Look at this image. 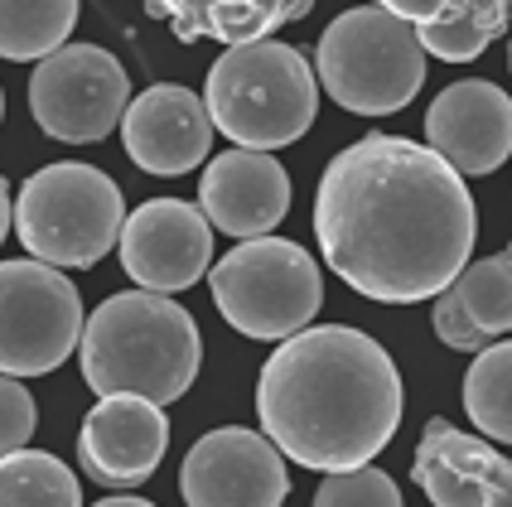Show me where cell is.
Here are the masks:
<instances>
[{"instance_id":"obj_1","label":"cell","mask_w":512,"mask_h":507,"mask_svg":"<svg viewBox=\"0 0 512 507\" xmlns=\"http://www.w3.org/2000/svg\"><path fill=\"white\" fill-rule=\"evenodd\" d=\"M329 271L363 300L421 305L469 266L479 208L440 155L406 136H363L329 160L314 194Z\"/></svg>"},{"instance_id":"obj_20","label":"cell","mask_w":512,"mask_h":507,"mask_svg":"<svg viewBox=\"0 0 512 507\" xmlns=\"http://www.w3.org/2000/svg\"><path fill=\"white\" fill-rule=\"evenodd\" d=\"M78 25V0H0V58L44 63L68 44Z\"/></svg>"},{"instance_id":"obj_22","label":"cell","mask_w":512,"mask_h":507,"mask_svg":"<svg viewBox=\"0 0 512 507\" xmlns=\"http://www.w3.org/2000/svg\"><path fill=\"white\" fill-rule=\"evenodd\" d=\"M464 411L469 421L484 430L488 440L508 445L512 440V348L508 338H498L484 348L474 367L464 372Z\"/></svg>"},{"instance_id":"obj_23","label":"cell","mask_w":512,"mask_h":507,"mask_svg":"<svg viewBox=\"0 0 512 507\" xmlns=\"http://www.w3.org/2000/svg\"><path fill=\"white\" fill-rule=\"evenodd\" d=\"M314 507H401L397 483L382 469H343V474H324V483L314 488Z\"/></svg>"},{"instance_id":"obj_9","label":"cell","mask_w":512,"mask_h":507,"mask_svg":"<svg viewBox=\"0 0 512 507\" xmlns=\"http://www.w3.org/2000/svg\"><path fill=\"white\" fill-rule=\"evenodd\" d=\"M131 107V78L102 44H63L29 78V116L68 145L107 141Z\"/></svg>"},{"instance_id":"obj_8","label":"cell","mask_w":512,"mask_h":507,"mask_svg":"<svg viewBox=\"0 0 512 507\" xmlns=\"http://www.w3.org/2000/svg\"><path fill=\"white\" fill-rule=\"evenodd\" d=\"M83 338V295L44 261H0V377H44Z\"/></svg>"},{"instance_id":"obj_6","label":"cell","mask_w":512,"mask_h":507,"mask_svg":"<svg viewBox=\"0 0 512 507\" xmlns=\"http://www.w3.org/2000/svg\"><path fill=\"white\" fill-rule=\"evenodd\" d=\"M310 68L314 83H324V92L353 116H397L416 102L426 83L421 44L387 5L343 10L319 34V54Z\"/></svg>"},{"instance_id":"obj_18","label":"cell","mask_w":512,"mask_h":507,"mask_svg":"<svg viewBox=\"0 0 512 507\" xmlns=\"http://www.w3.org/2000/svg\"><path fill=\"white\" fill-rule=\"evenodd\" d=\"M416 34L421 54L440 63H474L508 29V0H382Z\"/></svg>"},{"instance_id":"obj_19","label":"cell","mask_w":512,"mask_h":507,"mask_svg":"<svg viewBox=\"0 0 512 507\" xmlns=\"http://www.w3.org/2000/svg\"><path fill=\"white\" fill-rule=\"evenodd\" d=\"M150 15L170 20L184 44L218 39L223 49H242L256 39H271V29L305 20L310 0H155Z\"/></svg>"},{"instance_id":"obj_21","label":"cell","mask_w":512,"mask_h":507,"mask_svg":"<svg viewBox=\"0 0 512 507\" xmlns=\"http://www.w3.org/2000/svg\"><path fill=\"white\" fill-rule=\"evenodd\" d=\"M0 507H83V488L58 454L15 450L0 459Z\"/></svg>"},{"instance_id":"obj_14","label":"cell","mask_w":512,"mask_h":507,"mask_svg":"<svg viewBox=\"0 0 512 507\" xmlns=\"http://www.w3.org/2000/svg\"><path fill=\"white\" fill-rule=\"evenodd\" d=\"M411 479L435 507H512V464L498 445L464 435L445 416L426 421Z\"/></svg>"},{"instance_id":"obj_27","label":"cell","mask_w":512,"mask_h":507,"mask_svg":"<svg viewBox=\"0 0 512 507\" xmlns=\"http://www.w3.org/2000/svg\"><path fill=\"white\" fill-rule=\"evenodd\" d=\"M0 121H5V87H0Z\"/></svg>"},{"instance_id":"obj_4","label":"cell","mask_w":512,"mask_h":507,"mask_svg":"<svg viewBox=\"0 0 512 507\" xmlns=\"http://www.w3.org/2000/svg\"><path fill=\"white\" fill-rule=\"evenodd\" d=\"M203 112L213 131H223L237 150L271 155L281 145H295L314 126L319 112V83L310 58L281 39H256L242 49H223L208 68Z\"/></svg>"},{"instance_id":"obj_17","label":"cell","mask_w":512,"mask_h":507,"mask_svg":"<svg viewBox=\"0 0 512 507\" xmlns=\"http://www.w3.org/2000/svg\"><path fill=\"white\" fill-rule=\"evenodd\" d=\"M512 324V252L469 261L450 290L435 295V334L459 353H484Z\"/></svg>"},{"instance_id":"obj_12","label":"cell","mask_w":512,"mask_h":507,"mask_svg":"<svg viewBox=\"0 0 512 507\" xmlns=\"http://www.w3.org/2000/svg\"><path fill=\"white\" fill-rule=\"evenodd\" d=\"M170 450V421L141 396H102L78 430V464L97 488H141Z\"/></svg>"},{"instance_id":"obj_26","label":"cell","mask_w":512,"mask_h":507,"mask_svg":"<svg viewBox=\"0 0 512 507\" xmlns=\"http://www.w3.org/2000/svg\"><path fill=\"white\" fill-rule=\"evenodd\" d=\"M97 507H155L150 498H131V493H112V498H102Z\"/></svg>"},{"instance_id":"obj_7","label":"cell","mask_w":512,"mask_h":507,"mask_svg":"<svg viewBox=\"0 0 512 507\" xmlns=\"http://www.w3.org/2000/svg\"><path fill=\"white\" fill-rule=\"evenodd\" d=\"M213 305L242 338L285 343L324 305V276L300 242L285 237H256L232 247L223 261L208 266Z\"/></svg>"},{"instance_id":"obj_5","label":"cell","mask_w":512,"mask_h":507,"mask_svg":"<svg viewBox=\"0 0 512 507\" xmlns=\"http://www.w3.org/2000/svg\"><path fill=\"white\" fill-rule=\"evenodd\" d=\"M15 237L25 242L29 261H44L54 271H87L116 247L126 223V198L112 174L83 160H58L34 169L20 198L10 203Z\"/></svg>"},{"instance_id":"obj_2","label":"cell","mask_w":512,"mask_h":507,"mask_svg":"<svg viewBox=\"0 0 512 507\" xmlns=\"http://www.w3.org/2000/svg\"><path fill=\"white\" fill-rule=\"evenodd\" d=\"M392 353L353 324H310L276 343L256 377V421L281 459L343 474L392 445L401 425Z\"/></svg>"},{"instance_id":"obj_3","label":"cell","mask_w":512,"mask_h":507,"mask_svg":"<svg viewBox=\"0 0 512 507\" xmlns=\"http://www.w3.org/2000/svg\"><path fill=\"white\" fill-rule=\"evenodd\" d=\"M83 382L102 396H141L170 406L194 387L203 338L194 314L170 295L121 290L83 319Z\"/></svg>"},{"instance_id":"obj_24","label":"cell","mask_w":512,"mask_h":507,"mask_svg":"<svg viewBox=\"0 0 512 507\" xmlns=\"http://www.w3.org/2000/svg\"><path fill=\"white\" fill-rule=\"evenodd\" d=\"M34 425H39V406H34L29 387L15 377H0V459L15 450H29Z\"/></svg>"},{"instance_id":"obj_13","label":"cell","mask_w":512,"mask_h":507,"mask_svg":"<svg viewBox=\"0 0 512 507\" xmlns=\"http://www.w3.org/2000/svg\"><path fill=\"white\" fill-rule=\"evenodd\" d=\"M426 150L459 179L493 174L512 155V102L488 78H459L426 112Z\"/></svg>"},{"instance_id":"obj_10","label":"cell","mask_w":512,"mask_h":507,"mask_svg":"<svg viewBox=\"0 0 512 507\" xmlns=\"http://www.w3.org/2000/svg\"><path fill=\"white\" fill-rule=\"evenodd\" d=\"M290 474L261 430L223 425L194 440L179 469V498L189 507H281Z\"/></svg>"},{"instance_id":"obj_11","label":"cell","mask_w":512,"mask_h":507,"mask_svg":"<svg viewBox=\"0 0 512 507\" xmlns=\"http://www.w3.org/2000/svg\"><path fill=\"white\" fill-rule=\"evenodd\" d=\"M121 266L150 295H174L208 276L213 266V227L184 198H150L121 223Z\"/></svg>"},{"instance_id":"obj_15","label":"cell","mask_w":512,"mask_h":507,"mask_svg":"<svg viewBox=\"0 0 512 507\" xmlns=\"http://www.w3.org/2000/svg\"><path fill=\"white\" fill-rule=\"evenodd\" d=\"M199 213L208 227L256 242L290 213V174L276 155L256 150H223L208 160L199 184Z\"/></svg>"},{"instance_id":"obj_16","label":"cell","mask_w":512,"mask_h":507,"mask_svg":"<svg viewBox=\"0 0 512 507\" xmlns=\"http://www.w3.org/2000/svg\"><path fill=\"white\" fill-rule=\"evenodd\" d=\"M121 141L145 174L170 179V174H189L208 160L213 121L189 87L155 83L141 97H131V107L121 116Z\"/></svg>"},{"instance_id":"obj_25","label":"cell","mask_w":512,"mask_h":507,"mask_svg":"<svg viewBox=\"0 0 512 507\" xmlns=\"http://www.w3.org/2000/svg\"><path fill=\"white\" fill-rule=\"evenodd\" d=\"M5 237H10V189L0 179V247H5Z\"/></svg>"}]
</instances>
